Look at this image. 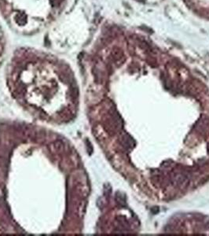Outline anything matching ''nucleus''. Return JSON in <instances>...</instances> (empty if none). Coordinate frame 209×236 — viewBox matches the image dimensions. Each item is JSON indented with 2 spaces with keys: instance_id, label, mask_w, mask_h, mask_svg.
<instances>
[{
  "instance_id": "obj_2",
  "label": "nucleus",
  "mask_w": 209,
  "mask_h": 236,
  "mask_svg": "<svg viewBox=\"0 0 209 236\" xmlns=\"http://www.w3.org/2000/svg\"><path fill=\"white\" fill-rule=\"evenodd\" d=\"M136 1H138V2H145V0H136Z\"/></svg>"
},
{
  "instance_id": "obj_1",
  "label": "nucleus",
  "mask_w": 209,
  "mask_h": 236,
  "mask_svg": "<svg viewBox=\"0 0 209 236\" xmlns=\"http://www.w3.org/2000/svg\"><path fill=\"white\" fill-rule=\"evenodd\" d=\"M69 0H0V17L18 34L32 36L50 26Z\"/></svg>"
}]
</instances>
